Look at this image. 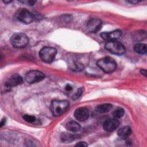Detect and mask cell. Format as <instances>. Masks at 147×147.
I'll list each match as a JSON object with an SVG mask.
<instances>
[{"mask_svg":"<svg viewBox=\"0 0 147 147\" xmlns=\"http://www.w3.org/2000/svg\"><path fill=\"white\" fill-rule=\"evenodd\" d=\"M24 119L29 123H33L36 121V118L33 115H28V114H25L23 116Z\"/></svg>","mask_w":147,"mask_h":147,"instance_id":"obj_19","label":"cell"},{"mask_svg":"<svg viewBox=\"0 0 147 147\" xmlns=\"http://www.w3.org/2000/svg\"><path fill=\"white\" fill-rule=\"evenodd\" d=\"M122 35L121 31L119 30H116L114 31H112L111 32H103L100 33V37L105 40H110L113 41L114 40H117Z\"/></svg>","mask_w":147,"mask_h":147,"instance_id":"obj_12","label":"cell"},{"mask_svg":"<svg viewBox=\"0 0 147 147\" xmlns=\"http://www.w3.org/2000/svg\"><path fill=\"white\" fill-rule=\"evenodd\" d=\"M12 1H9V0H7V1H3V2H4V3H10V2H11Z\"/></svg>","mask_w":147,"mask_h":147,"instance_id":"obj_27","label":"cell"},{"mask_svg":"<svg viewBox=\"0 0 147 147\" xmlns=\"http://www.w3.org/2000/svg\"><path fill=\"white\" fill-rule=\"evenodd\" d=\"M126 2H128V3H132V4H136V3H137L140 2V1H136V0H131V1H127Z\"/></svg>","mask_w":147,"mask_h":147,"instance_id":"obj_24","label":"cell"},{"mask_svg":"<svg viewBox=\"0 0 147 147\" xmlns=\"http://www.w3.org/2000/svg\"><path fill=\"white\" fill-rule=\"evenodd\" d=\"M20 2L26 5H29V6H32L33 5L36 1H27V0H25V1H20Z\"/></svg>","mask_w":147,"mask_h":147,"instance_id":"obj_21","label":"cell"},{"mask_svg":"<svg viewBox=\"0 0 147 147\" xmlns=\"http://www.w3.org/2000/svg\"><path fill=\"white\" fill-rule=\"evenodd\" d=\"M10 42L11 45L16 48H24L28 44V37L23 33H14L10 38Z\"/></svg>","mask_w":147,"mask_h":147,"instance_id":"obj_3","label":"cell"},{"mask_svg":"<svg viewBox=\"0 0 147 147\" xmlns=\"http://www.w3.org/2000/svg\"><path fill=\"white\" fill-rule=\"evenodd\" d=\"M125 113V110L122 108H118L116 109L113 113V117L115 119H118L121 118Z\"/></svg>","mask_w":147,"mask_h":147,"instance_id":"obj_17","label":"cell"},{"mask_svg":"<svg viewBox=\"0 0 147 147\" xmlns=\"http://www.w3.org/2000/svg\"><path fill=\"white\" fill-rule=\"evenodd\" d=\"M105 49L111 53L121 55L123 54L125 51V48L123 44L119 42L115 41H110L106 43Z\"/></svg>","mask_w":147,"mask_h":147,"instance_id":"obj_5","label":"cell"},{"mask_svg":"<svg viewBox=\"0 0 147 147\" xmlns=\"http://www.w3.org/2000/svg\"><path fill=\"white\" fill-rule=\"evenodd\" d=\"M82 92H83V88H79V89L76 91V92L74 94V95H73V96H72L73 100H75L77 99L82 95Z\"/></svg>","mask_w":147,"mask_h":147,"instance_id":"obj_20","label":"cell"},{"mask_svg":"<svg viewBox=\"0 0 147 147\" xmlns=\"http://www.w3.org/2000/svg\"><path fill=\"white\" fill-rule=\"evenodd\" d=\"M23 83L22 78L18 74L11 75L5 83V86L7 88H10L13 87L21 84Z\"/></svg>","mask_w":147,"mask_h":147,"instance_id":"obj_8","label":"cell"},{"mask_svg":"<svg viewBox=\"0 0 147 147\" xmlns=\"http://www.w3.org/2000/svg\"><path fill=\"white\" fill-rule=\"evenodd\" d=\"M96 64L105 73L112 72L117 67V63L110 57H105L98 60Z\"/></svg>","mask_w":147,"mask_h":147,"instance_id":"obj_1","label":"cell"},{"mask_svg":"<svg viewBox=\"0 0 147 147\" xmlns=\"http://www.w3.org/2000/svg\"><path fill=\"white\" fill-rule=\"evenodd\" d=\"M57 51L55 48L50 47H43L39 52V56L45 63L52 62L56 57Z\"/></svg>","mask_w":147,"mask_h":147,"instance_id":"obj_4","label":"cell"},{"mask_svg":"<svg viewBox=\"0 0 147 147\" xmlns=\"http://www.w3.org/2000/svg\"><path fill=\"white\" fill-rule=\"evenodd\" d=\"M141 73L142 75H144L145 76H146V71L145 69H141Z\"/></svg>","mask_w":147,"mask_h":147,"instance_id":"obj_26","label":"cell"},{"mask_svg":"<svg viewBox=\"0 0 147 147\" xmlns=\"http://www.w3.org/2000/svg\"><path fill=\"white\" fill-rule=\"evenodd\" d=\"M131 128L129 126H125L119 128L117 131V134L119 137L122 139L127 138L131 134Z\"/></svg>","mask_w":147,"mask_h":147,"instance_id":"obj_13","label":"cell"},{"mask_svg":"<svg viewBox=\"0 0 147 147\" xmlns=\"http://www.w3.org/2000/svg\"><path fill=\"white\" fill-rule=\"evenodd\" d=\"M5 122H6V118H2L1 121V127H2L3 125H4V124L5 123Z\"/></svg>","mask_w":147,"mask_h":147,"instance_id":"obj_25","label":"cell"},{"mask_svg":"<svg viewBox=\"0 0 147 147\" xmlns=\"http://www.w3.org/2000/svg\"><path fill=\"white\" fill-rule=\"evenodd\" d=\"M44 78L45 75L42 72L37 70H32L26 75L25 79L28 83L32 84L42 80Z\"/></svg>","mask_w":147,"mask_h":147,"instance_id":"obj_7","label":"cell"},{"mask_svg":"<svg viewBox=\"0 0 147 147\" xmlns=\"http://www.w3.org/2000/svg\"><path fill=\"white\" fill-rule=\"evenodd\" d=\"M89 116V111L86 107H79L76 109L74 113L75 118L79 121H86Z\"/></svg>","mask_w":147,"mask_h":147,"instance_id":"obj_10","label":"cell"},{"mask_svg":"<svg viewBox=\"0 0 147 147\" xmlns=\"http://www.w3.org/2000/svg\"><path fill=\"white\" fill-rule=\"evenodd\" d=\"M16 18L20 22L28 24L34 20L33 14L25 9H19L16 13Z\"/></svg>","mask_w":147,"mask_h":147,"instance_id":"obj_6","label":"cell"},{"mask_svg":"<svg viewBox=\"0 0 147 147\" xmlns=\"http://www.w3.org/2000/svg\"><path fill=\"white\" fill-rule=\"evenodd\" d=\"M113 107L112 105L110 103H105L98 105L96 107L95 110L96 113L99 114H103L106 113L109 111H110Z\"/></svg>","mask_w":147,"mask_h":147,"instance_id":"obj_14","label":"cell"},{"mask_svg":"<svg viewBox=\"0 0 147 147\" xmlns=\"http://www.w3.org/2000/svg\"><path fill=\"white\" fill-rule=\"evenodd\" d=\"M65 88V90H66V91H70L72 90V86H71L70 84H68L66 85Z\"/></svg>","mask_w":147,"mask_h":147,"instance_id":"obj_23","label":"cell"},{"mask_svg":"<svg viewBox=\"0 0 147 147\" xmlns=\"http://www.w3.org/2000/svg\"><path fill=\"white\" fill-rule=\"evenodd\" d=\"M61 138L64 142H71V141L74 140V136L71 134L64 133L62 134Z\"/></svg>","mask_w":147,"mask_h":147,"instance_id":"obj_18","label":"cell"},{"mask_svg":"<svg viewBox=\"0 0 147 147\" xmlns=\"http://www.w3.org/2000/svg\"><path fill=\"white\" fill-rule=\"evenodd\" d=\"M134 49L138 54L144 55L146 52V45L144 43H138L134 45Z\"/></svg>","mask_w":147,"mask_h":147,"instance_id":"obj_16","label":"cell"},{"mask_svg":"<svg viewBox=\"0 0 147 147\" xmlns=\"http://www.w3.org/2000/svg\"><path fill=\"white\" fill-rule=\"evenodd\" d=\"M66 128L70 131L77 132L80 130L81 126L78 122L72 121L67 124Z\"/></svg>","mask_w":147,"mask_h":147,"instance_id":"obj_15","label":"cell"},{"mask_svg":"<svg viewBox=\"0 0 147 147\" xmlns=\"http://www.w3.org/2000/svg\"><path fill=\"white\" fill-rule=\"evenodd\" d=\"M76 146H87L88 145L86 142H79L75 145Z\"/></svg>","mask_w":147,"mask_h":147,"instance_id":"obj_22","label":"cell"},{"mask_svg":"<svg viewBox=\"0 0 147 147\" xmlns=\"http://www.w3.org/2000/svg\"><path fill=\"white\" fill-rule=\"evenodd\" d=\"M69 105L67 100H53L51 104V111L55 117H58L66 111Z\"/></svg>","mask_w":147,"mask_h":147,"instance_id":"obj_2","label":"cell"},{"mask_svg":"<svg viewBox=\"0 0 147 147\" xmlns=\"http://www.w3.org/2000/svg\"><path fill=\"white\" fill-rule=\"evenodd\" d=\"M119 125V122L115 118H110L107 119L103 123V129L108 132L115 130Z\"/></svg>","mask_w":147,"mask_h":147,"instance_id":"obj_11","label":"cell"},{"mask_svg":"<svg viewBox=\"0 0 147 147\" xmlns=\"http://www.w3.org/2000/svg\"><path fill=\"white\" fill-rule=\"evenodd\" d=\"M102 22L99 18H92L87 23V29L91 33H95L99 31L102 28Z\"/></svg>","mask_w":147,"mask_h":147,"instance_id":"obj_9","label":"cell"}]
</instances>
